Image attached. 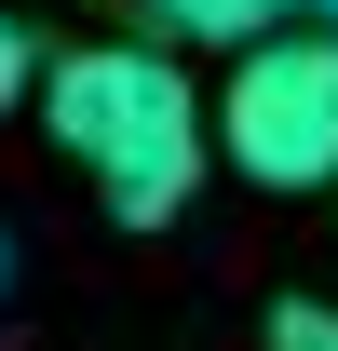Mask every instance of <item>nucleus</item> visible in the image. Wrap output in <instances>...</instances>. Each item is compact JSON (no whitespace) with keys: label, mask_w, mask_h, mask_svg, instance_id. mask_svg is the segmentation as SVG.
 <instances>
[{"label":"nucleus","mask_w":338,"mask_h":351,"mask_svg":"<svg viewBox=\"0 0 338 351\" xmlns=\"http://www.w3.org/2000/svg\"><path fill=\"white\" fill-rule=\"evenodd\" d=\"M271 351H338V311L325 298H284L271 311Z\"/></svg>","instance_id":"nucleus-4"},{"label":"nucleus","mask_w":338,"mask_h":351,"mask_svg":"<svg viewBox=\"0 0 338 351\" xmlns=\"http://www.w3.org/2000/svg\"><path fill=\"white\" fill-rule=\"evenodd\" d=\"M41 135L82 162V189L122 230H176L216 162V108L163 41H82L41 68Z\"/></svg>","instance_id":"nucleus-1"},{"label":"nucleus","mask_w":338,"mask_h":351,"mask_svg":"<svg viewBox=\"0 0 338 351\" xmlns=\"http://www.w3.org/2000/svg\"><path fill=\"white\" fill-rule=\"evenodd\" d=\"M325 27H338V0H325Z\"/></svg>","instance_id":"nucleus-7"},{"label":"nucleus","mask_w":338,"mask_h":351,"mask_svg":"<svg viewBox=\"0 0 338 351\" xmlns=\"http://www.w3.org/2000/svg\"><path fill=\"white\" fill-rule=\"evenodd\" d=\"M0 284H14V243H0Z\"/></svg>","instance_id":"nucleus-6"},{"label":"nucleus","mask_w":338,"mask_h":351,"mask_svg":"<svg viewBox=\"0 0 338 351\" xmlns=\"http://www.w3.org/2000/svg\"><path fill=\"white\" fill-rule=\"evenodd\" d=\"M149 14H163L176 41H216V54H244V41H271V27H284L297 0H149Z\"/></svg>","instance_id":"nucleus-3"},{"label":"nucleus","mask_w":338,"mask_h":351,"mask_svg":"<svg viewBox=\"0 0 338 351\" xmlns=\"http://www.w3.org/2000/svg\"><path fill=\"white\" fill-rule=\"evenodd\" d=\"M14 95H41V54H27V27L0 14V108H14Z\"/></svg>","instance_id":"nucleus-5"},{"label":"nucleus","mask_w":338,"mask_h":351,"mask_svg":"<svg viewBox=\"0 0 338 351\" xmlns=\"http://www.w3.org/2000/svg\"><path fill=\"white\" fill-rule=\"evenodd\" d=\"M216 162L244 176V189H284V203H311V189H338V27L311 14V27H271V41L230 54V82H216Z\"/></svg>","instance_id":"nucleus-2"}]
</instances>
